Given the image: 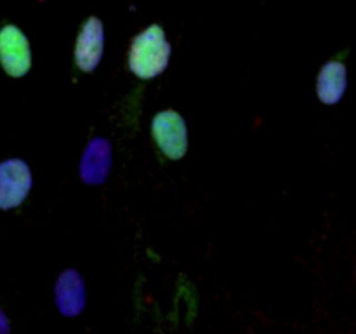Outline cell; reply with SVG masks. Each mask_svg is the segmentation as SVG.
Masks as SVG:
<instances>
[{"instance_id": "cell-9", "label": "cell", "mask_w": 356, "mask_h": 334, "mask_svg": "<svg viewBox=\"0 0 356 334\" xmlns=\"http://www.w3.org/2000/svg\"><path fill=\"white\" fill-rule=\"evenodd\" d=\"M10 326H9V320H7L6 313L0 310V334H9Z\"/></svg>"}, {"instance_id": "cell-4", "label": "cell", "mask_w": 356, "mask_h": 334, "mask_svg": "<svg viewBox=\"0 0 356 334\" xmlns=\"http://www.w3.org/2000/svg\"><path fill=\"white\" fill-rule=\"evenodd\" d=\"M0 65L10 77L26 75L31 66L28 38L14 24H7L0 30Z\"/></svg>"}, {"instance_id": "cell-6", "label": "cell", "mask_w": 356, "mask_h": 334, "mask_svg": "<svg viewBox=\"0 0 356 334\" xmlns=\"http://www.w3.org/2000/svg\"><path fill=\"white\" fill-rule=\"evenodd\" d=\"M56 305L66 317L79 315L86 305V287L76 270H66L56 282Z\"/></svg>"}, {"instance_id": "cell-1", "label": "cell", "mask_w": 356, "mask_h": 334, "mask_svg": "<svg viewBox=\"0 0 356 334\" xmlns=\"http://www.w3.org/2000/svg\"><path fill=\"white\" fill-rule=\"evenodd\" d=\"M170 44L159 24H152L132 40L129 66L139 79H153L165 70Z\"/></svg>"}, {"instance_id": "cell-3", "label": "cell", "mask_w": 356, "mask_h": 334, "mask_svg": "<svg viewBox=\"0 0 356 334\" xmlns=\"http://www.w3.org/2000/svg\"><path fill=\"white\" fill-rule=\"evenodd\" d=\"M153 136L156 145L169 159H181L188 148V131L183 117L172 110L160 111L153 118Z\"/></svg>"}, {"instance_id": "cell-8", "label": "cell", "mask_w": 356, "mask_h": 334, "mask_svg": "<svg viewBox=\"0 0 356 334\" xmlns=\"http://www.w3.org/2000/svg\"><path fill=\"white\" fill-rule=\"evenodd\" d=\"M346 66L341 61H330L322 68L316 84L318 97L327 104H334L341 101L346 90Z\"/></svg>"}, {"instance_id": "cell-7", "label": "cell", "mask_w": 356, "mask_h": 334, "mask_svg": "<svg viewBox=\"0 0 356 334\" xmlns=\"http://www.w3.org/2000/svg\"><path fill=\"white\" fill-rule=\"evenodd\" d=\"M111 166V146L106 139L94 138L80 162V176L86 183L99 184L106 180Z\"/></svg>"}, {"instance_id": "cell-2", "label": "cell", "mask_w": 356, "mask_h": 334, "mask_svg": "<svg viewBox=\"0 0 356 334\" xmlns=\"http://www.w3.org/2000/svg\"><path fill=\"white\" fill-rule=\"evenodd\" d=\"M31 188V173L26 162L9 159L0 164V209H14L26 198Z\"/></svg>"}, {"instance_id": "cell-5", "label": "cell", "mask_w": 356, "mask_h": 334, "mask_svg": "<svg viewBox=\"0 0 356 334\" xmlns=\"http://www.w3.org/2000/svg\"><path fill=\"white\" fill-rule=\"evenodd\" d=\"M104 45L103 24L97 17H89L82 26L75 47V61L83 72H92L101 61Z\"/></svg>"}]
</instances>
